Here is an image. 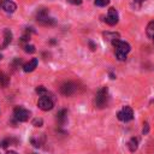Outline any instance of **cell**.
I'll list each match as a JSON object with an SVG mask.
<instances>
[{"mask_svg": "<svg viewBox=\"0 0 154 154\" xmlns=\"http://www.w3.org/2000/svg\"><path fill=\"white\" fill-rule=\"evenodd\" d=\"M144 125H146V128H144V129H143V134H147V132H148V124H147V123H146V124H144Z\"/></svg>", "mask_w": 154, "mask_h": 154, "instance_id": "7402d4cb", "label": "cell"}, {"mask_svg": "<svg viewBox=\"0 0 154 154\" xmlns=\"http://www.w3.org/2000/svg\"><path fill=\"white\" fill-rule=\"evenodd\" d=\"M37 63H38V60H37L36 58H34V59H31L29 63L24 64V66H23V70H24L25 72H31V71H34V70L36 69V66H37Z\"/></svg>", "mask_w": 154, "mask_h": 154, "instance_id": "30bf717a", "label": "cell"}, {"mask_svg": "<svg viewBox=\"0 0 154 154\" xmlns=\"http://www.w3.org/2000/svg\"><path fill=\"white\" fill-rule=\"evenodd\" d=\"M109 0H95V5L96 6H100V7H103L106 5H108Z\"/></svg>", "mask_w": 154, "mask_h": 154, "instance_id": "ac0fdd59", "label": "cell"}, {"mask_svg": "<svg viewBox=\"0 0 154 154\" xmlns=\"http://www.w3.org/2000/svg\"><path fill=\"white\" fill-rule=\"evenodd\" d=\"M42 124H43V120L41 118H36V119L32 120V125L34 126H42Z\"/></svg>", "mask_w": 154, "mask_h": 154, "instance_id": "ffe728a7", "label": "cell"}, {"mask_svg": "<svg viewBox=\"0 0 154 154\" xmlns=\"http://www.w3.org/2000/svg\"><path fill=\"white\" fill-rule=\"evenodd\" d=\"M36 93L40 95V96H43V95H47L48 93H47V90H46V88L45 87H42V85H40V87H37L36 88Z\"/></svg>", "mask_w": 154, "mask_h": 154, "instance_id": "e0dca14e", "label": "cell"}, {"mask_svg": "<svg viewBox=\"0 0 154 154\" xmlns=\"http://www.w3.org/2000/svg\"><path fill=\"white\" fill-rule=\"evenodd\" d=\"M12 41V32L10 29H5L4 30V43H2V48L7 47Z\"/></svg>", "mask_w": 154, "mask_h": 154, "instance_id": "8fae6325", "label": "cell"}, {"mask_svg": "<svg viewBox=\"0 0 154 154\" xmlns=\"http://www.w3.org/2000/svg\"><path fill=\"white\" fill-rule=\"evenodd\" d=\"M24 51H25L26 53H34V52H35V47H34L32 45H26V46L24 47Z\"/></svg>", "mask_w": 154, "mask_h": 154, "instance_id": "d6986e66", "label": "cell"}, {"mask_svg": "<svg viewBox=\"0 0 154 154\" xmlns=\"http://www.w3.org/2000/svg\"><path fill=\"white\" fill-rule=\"evenodd\" d=\"M136 1H144V0H136Z\"/></svg>", "mask_w": 154, "mask_h": 154, "instance_id": "d4e9b609", "label": "cell"}, {"mask_svg": "<svg viewBox=\"0 0 154 154\" xmlns=\"http://www.w3.org/2000/svg\"><path fill=\"white\" fill-rule=\"evenodd\" d=\"M37 106L42 111H49L53 108V100L51 99V96H48V94L40 96L38 101H37Z\"/></svg>", "mask_w": 154, "mask_h": 154, "instance_id": "277c9868", "label": "cell"}, {"mask_svg": "<svg viewBox=\"0 0 154 154\" xmlns=\"http://www.w3.org/2000/svg\"><path fill=\"white\" fill-rule=\"evenodd\" d=\"M108 102V90L106 87H102L101 89L97 90L96 96H95V105L97 108H103L106 107Z\"/></svg>", "mask_w": 154, "mask_h": 154, "instance_id": "7a4b0ae2", "label": "cell"}, {"mask_svg": "<svg viewBox=\"0 0 154 154\" xmlns=\"http://www.w3.org/2000/svg\"><path fill=\"white\" fill-rule=\"evenodd\" d=\"M89 45H90V49H91V51H95V46H94V43H93V42H89Z\"/></svg>", "mask_w": 154, "mask_h": 154, "instance_id": "603a6c76", "label": "cell"}, {"mask_svg": "<svg viewBox=\"0 0 154 154\" xmlns=\"http://www.w3.org/2000/svg\"><path fill=\"white\" fill-rule=\"evenodd\" d=\"M7 154H17L16 152H7Z\"/></svg>", "mask_w": 154, "mask_h": 154, "instance_id": "cb8c5ba5", "label": "cell"}, {"mask_svg": "<svg viewBox=\"0 0 154 154\" xmlns=\"http://www.w3.org/2000/svg\"><path fill=\"white\" fill-rule=\"evenodd\" d=\"M112 43L116 47V57L118 58V60H120V61L125 60L126 59V54L131 49L130 48V45L126 43V42H124V41H122V40H119V38L112 41Z\"/></svg>", "mask_w": 154, "mask_h": 154, "instance_id": "6da1fadb", "label": "cell"}, {"mask_svg": "<svg viewBox=\"0 0 154 154\" xmlns=\"http://www.w3.org/2000/svg\"><path fill=\"white\" fill-rule=\"evenodd\" d=\"M117 117H118L119 120H123V122H130V120L134 118V112H132L131 107L125 106V107H123V109H122L120 112H118Z\"/></svg>", "mask_w": 154, "mask_h": 154, "instance_id": "8992f818", "label": "cell"}, {"mask_svg": "<svg viewBox=\"0 0 154 154\" xmlns=\"http://www.w3.org/2000/svg\"><path fill=\"white\" fill-rule=\"evenodd\" d=\"M69 2L75 4V5H81L82 4V0H69Z\"/></svg>", "mask_w": 154, "mask_h": 154, "instance_id": "44dd1931", "label": "cell"}, {"mask_svg": "<svg viewBox=\"0 0 154 154\" xmlns=\"http://www.w3.org/2000/svg\"><path fill=\"white\" fill-rule=\"evenodd\" d=\"M106 23L109 24V25H114L118 23V12L116 11V8L111 7L108 10V13H107V17H106Z\"/></svg>", "mask_w": 154, "mask_h": 154, "instance_id": "ba28073f", "label": "cell"}, {"mask_svg": "<svg viewBox=\"0 0 154 154\" xmlns=\"http://www.w3.org/2000/svg\"><path fill=\"white\" fill-rule=\"evenodd\" d=\"M36 18H37V22L42 25H53L55 23V20L51 17H48V12L46 8H42L37 12L36 14Z\"/></svg>", "mask_w": 154, "mask_h": 154, "instance_id": "3957f363", "label": "cell"}, {"mask_svg": "<svg viewBox=\"0 0 154 154\" xmlns=\"http://www.w3.org/2000/svg\"><path fill=\"white\" fill-rule=\"evenodd\" d=\"M67 119V111L66 109H60L57 114V120L59 122V124H64Z\"/></svg>", "mask_w": 154, "mask_h": 154, "instance_id": "7c38bea8", "label": "cell"}, {"mask_svg": "<svg viewBox=\"0 0 154 154\" xmlns=\"http://www.w3.org/2000/svg\"><path fill=\"white\" fill-rule=\"evenodd\" d=\"M153 42H154V37H153Z\"/></svg>", "mask_w": 154, "mask_h": 154, "instance_id": "484cf974", "label": "cell"}, {"mask_svg": "<svg viewBox=\"0 0 154 154\" xmlns=\"http://www.w3.org/2000/svg\"><path fill=\"white\" fill-rule=\"evenodd\" d=\"M8 83H10L8 77L4 72H0V87H7Z\"/></svg>", "mask_w": 154, "mask_h": 154, "instance_id": "9a60e30c", "label": "cell"}, {"mask_svg": "<svg viewBox=\"0 0 154 154\" xmlns=\"http://www.w3.org/2000/svg\"><path fill=\"white\" fill-rule=\"evenodd\" d=\"M105 37H106L107 40L114 41V40L119 38V34H116V32H113V34H111V32H105Z\"/></svg>", "mask_w": 154, "mask_h": 154, "instance_id": "2e32d148", "label": "cell"}, {"mask_svg": "<svg viewBox=\"0 0 154 154\" xmlns=\"http://www.w3.org/2000/svg\"><path fill=\"white\" fill-rule=\"evenodd\" d=\"M137 147H138V140L135 138V137H132V138L129 141V149H130L131 152H135V150L137 149Z\"/></svg>", "mask_w": 154, "mask_h": 154, "instance_id": "5bb4252c", "label": "cell"}, {"mask_svg": "<svg viewBox=\"0 0 154 154\" xmlns=\"http://www.w3.org/2000/svg\"><path fill=\"white\" fill-rule=\"evenodd\" d=\"M13 116H14V119L17 122H26L29 119V117H30V112L28 109L23 108V107H17L14 109V114Z\"/></svg>", "mask_w": 154, "mask_h": 154, "instance_id": "5b68a950", "label": "cell"}, {"mask_svg": "<svg viewBox=\"0 0 154 154\" xmlns=\"http://www.w3.org/2000/svg\"><path fill=\"white\" fill-rule=\"evenodd\" d=\"M0 6L2 7V10L7 13H13L17 8L16 4L11 0H0Z\"/></svg>", "mask_w": 154, "mask_h": 154, "instance_id": "9c48e42d", "label": "cell"}, {"mask_svg": "<svg viewBox=\"0 0 154 154\" xmlns=\"http://www.w3.org/2000/svg\"><path fill=\"white\" fill-rule=\"evenodd\" d=\"M75 90H76V85H75V83H72V82H65V83L61 84V87H60V93H61L63 95H65V96L72 95V94L75 93Z\"/></svg>", "mask_w": 154, "mask_h": 154, "instance_id": "52a82bcc", "label": "cell"}, {"mask_svg": "<svg viewBox=\"0 0 154 154\" xmlns=\"http://www.w3.org/2000/svg\"><path fill=\"white\" fill-rule=\"evenodd\" d=\"M146 34H147V36L150 37V38L154 37V20H152V22L148 23L147 29H146Z\"/></svg>", "mask_w": 154, "mask_h": 154, "instance_id": "4fadbf2b", "label": "cell"}]
</instances>
